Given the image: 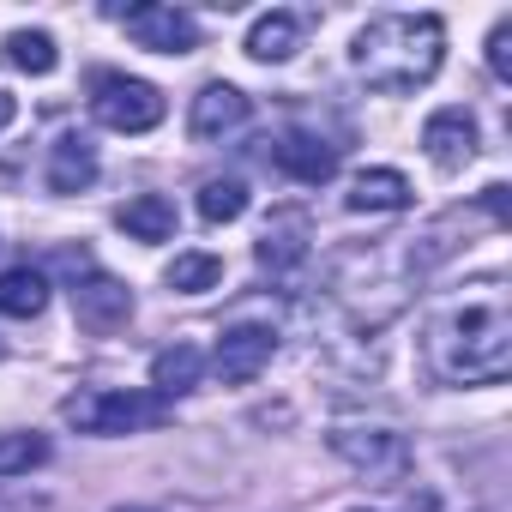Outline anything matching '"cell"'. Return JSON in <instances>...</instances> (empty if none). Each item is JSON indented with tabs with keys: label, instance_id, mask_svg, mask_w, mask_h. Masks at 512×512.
Instances as JSON below:
<instances>
[{
	"label": "cell",
	"instance_id": "d4e9b609",
	"mask_svg": "<svg viewBox=\"0 0 512 512\" xmlns=\"http://www.w3.org/2000/svg\"><path fill=\"white\" fill-rule=\"evenodd\" d=\"M13 121H19V97H13V91H0V133H7Z\"/></svg>",
	"mask_w": 512,
	"mask_h": 512
},
{
	"label": "cell",
	"instance_id": "7c38bea8",
	"mask_svg": "<svg viewBox=\"0 0 512 512\" xmlns=\"http://www.w3.org/2000/svg\"><path fill=\"white\" fill-rule=\"evenodd\" d=\"M97 181V145L85 139V133H61L55 145H49V193H85Z\"/></svg>",
	"mask_w": 512,
	"mask_h": 512
},
{
	"label": "cell",
	"instance_id": "484cf974",
	"mask_svg": "<svg viewBox=\"0 0 512 512\" xmlns=\"http://www.w3.org/2000/svg\"><path fill=\"white\" fill-rule=\"evenodd\" d=\"M115 512H151V506H115Z\"/></svg>",
	"mask_w": 512,
	"mask_h": 512
},
{
	"label": "cell",
	"instance_id": "4316f807",
	"mask_svg": "<svg viewBox=\"0 0 512 512\" xmlns=\"http://www.w3.org/2000/svg\"><path fill=\"white\" fill-rule=\"evenodd\" d=\"M356 512H368V506H356Z\"/></svg>",
	"mask_w": 512,
	"mask_h": 512
},
{
	"label": "cell",
	"instance_id": "ba28073f",
	"mask_svg": "<svg viewBox=\"0 0 512 512\" xmlns=\"http://www.w3.org/2000/svg\"><path fill=\"white\" fill-rule=\"evenodd\" d=\"M73 314H79V326L85 332H97V338H109V332H121L127 320H133V290L121 284V278H109V272H85L79 284H73Z\"/></svg>",
	"mask_w": 512,
	"mask_h": 512
},
{
	"label": "cell",
	"instance_id": "277c9868",
	"mask_svg": "<svg viewBox=\"0 0 512 512\" xmlns=\"http://www.w3.org/2000/svg\"><path fill=\"white\" fill-rule=\"evenodd\" d=\"M91 115H97V127H109V133H151V127L169 115V103H163V91H157L151 79H133V73H91Z\"/></svg>",
	"mask_w": 512,
	"mask_h": 512
},
{
	"label": "cell",
	"instance_id": "8fae6325",
	"mask_svg": "<svg viewBox=\"0 0 512 512\" xmlns=\"http://www.w3.org/2000/svg\"><path fill=\"white\" fill-rule=\"evenodd\" d=\"M272 163L290 175V181H302V187H326L332 175H338V145H326L320 133H284L278 145H272Z\"/></svg>",
	"mask_w": 512,
	"mask_h": 512
},
{
	"label": "cell",
	"instance_id": "5bb4252c",
	"mask_svg": "<svg viewBox=\"0 0 512 512\" xmlns=\"http://www.w3.org/2000/svg\"><path fill=\"white\" fill-rule=\"evenodd\" d=\"M49 308V272L43 266H7L0 272V314L7 320H37Z\"/></svg>",
	"mask_w": 512,
	"mask_h": 512
},
{
	"label": "cell",
	"instance_id": "ac0fdd59",
	"mask_svg": "<svg viewBox=\"0 0 512 512\" xmlns=\"http://www.w3.org/2000/svg\"><path fill=\"white\" fill-rule=\"evenodd\" d=\"M163 284L175 296H205V290L223 284V260H217V253H175L169 272H163Z\"/></svg>",
	"mask_w": 512,
	"mask_h": 512
},
{
	"label": "cell",
	"instance_id": "2e32d148",
	"mask_svg": "<svg viewBox=\"0 0 512 512\" xmlns=\"http://www.w3.org/2000/svg\"><path fill=\"white\" fill-rule=\"evenodd\" d=\"M410 205V175L404 169H362L350 187V211H404Z\"/></svg>",
	"mask_w": 512,
	"mask_h": 512
},
{
	"label": "cell",
	"instance_id": "9c48e42d",
	"mask_svg": "<svg viewBox=\"0 0 512 512\" xmlns=\"http://www.w3.org/2000/svg\"><path fill=\"white\" fill-rule=\"evenodd\" d=\"M247 127V97L235 91V85H223V79H211L199 97H193V109H187V133L199 139V145H217V139H229V133H241Z\"/></svg>",
	"mask_w": 512,
	"mask_h": 512
},
{
	"label": "cell",
	"instance_id": "8992f818",
	"mask_svg": "<svg viewBox=\"0 0 512 512\" xmlns=\"http://www.w3.org/2000/svg\"><path fill=\"white\" fill-rule=\"evenodd\" d=\"M121 25H127V37H133L139 49H151V55H193V49H199V25H193V13L163 7V0L127 7Z\"/></svg>",
	"mask_w": 512,
	"mask_h": 512
},
{
	"label": "cell",
	"instance_id": "cb8c5ba5",
	"mask_svg": "<svg viewBox=\"0 0 512 512\" xmlns=\"http://www.w3.org/2000/svg\"><path fill=\"white\" fill-rule=\"evenodd\" d=\"M482 205H488V217L494 223H506V187L494 181V187H482Z\"/></svg>",
	"mask_w": 512,
	"mask_h": 512
},
{
	"label": "cell",
	"instance_id": "e0dca14e",
	"mask_svg": "<svg viewBox=\"0 0 512 512\" xmlns=\"http://www.w3.org/2000/svg\"><path fill=\"white\" fill-rule=\"evenodd\" d=\"M115 223H121L133 241H169V235H175V205H169L163 193H133V199L115 211Z\"/></svg>",
	"mask_w": 512,
	"mask_h": 512
},
{
	"label": "cell",
	"instance_id": "52a82bcc",
	"mask_svg": "<svg viewBox=\"0 0 512 512\" xmlns=\"http://www.w3.org/2000/svg\"><path fill=\"white\" fill-rule=\"evenodd\" d=\"M278 356V332L272 326H229L211 350V368L223 386H247V380H260Z\"/></svg>",
	"mask_w": 512,
	"mask_h": 512
},
{
	"label": "cell",
	"instance_id": "30bf717a",
	"mask_svg": "<svg viewBox=\"0 0 512 512\" xmlns=\"http://www.w3.org/2000/svg\"><path fill=\"white\" fill-rule=\"evenodd\" d=\"M422 151H428V163L434 169H464L470 157H476V121H470V109H434L428 121H422Z\"/></svg>",
	"mask_w": 512,
	"mask_h": 512
},
{
	"label": "cell",
	"instance_id": "9a60e30c",
	"mask_svg": "<svg viewBox=\"0 0 512 512\" xmlns=\"http://www.w3.org/2000/svg\"><path fill=\"white\" fill-rule=\"evenodd\" d=\"M199 374H205V356H199L193 344H169V350L151 356V392H157V398H181V392H193Z\"/></svg>",
	"mask_w": 512,
	"mask_h": 512
},
{
	"label": "cell",
	"instance_id": "6da1fadb",
	"mask_svg": "<svg viewBox=\"0 0 512 512\" xmlns=\"http://www.w3.org/2000/svg\"><path fill=\"white\" fill-rule=\"evenodd\" d=\"M428 362L446 386H494L512 368V308L488 278L464 302H452L428 332Z\"/></svg>",
	"mask_w": 512,
	"mask_h": 512
},
{
	"label": "cell",
	"instance_id": "3957f363",
	"mask_svg": "<svg viewBox=\"0 0 512 512\" xmlns=\"http://www.w3.org/2000/svg\"><path fill=\"white\" fill-rule=\"evenodd\" d=\"M61 422H73L79 434H139V428L169 422V398H157V392H73L61 404Z\"/></svg>",
	"mask_w": 512,
	"mask_h": 512
},
{
	"label": "cell",
	"instance_id": "4fadbf2b",
	"mask_svg": "<svg viewBox=\"0 0 512 512\" xmlns=\"http://www.w3.org/2000/svg\"><path fill=\"white\" fill-rule=\"evenodd\" d=\"M296 49H302V19H296V13H260V19H253L247 55L260 61V67H284Z\"/></svg>",
	"mask_w": 512,
	"mask_h": 512
},
{
	"label": "cell",
	"instance_id": "5b68a950",
	"mask_svg": "<svg viewBox=\"0 0 512 512\" xmlns=\"http://www.w3.org/2000/svg\"><path fill=\"white\" fill-rule=\"evenodd\" d=\"M332 452L374 482H398L410 470V446L398 428H332Z\"/></svg>",
	"mask_w": 512,
	"mask_h": 512
},
{
	"label": "cell",
	"instance_id": "d6986e66",
	"mask_svg": "<svg viewBox=\"0 0 512 512\" xmlns=\"http://www.w3.org/2000/svg\"><path fill=\"white\" fill-rule=\"evenodd\" d=\"M7 61L25 67L31 79H49V73L61 67V49H55L49 31H13V37H7Z\"/></svg>",
	"mask_w": 512,
	"mask_h": 512
},
{
	"label": "cell",
	"instance_id": "ffe728a7",
	"mask_svg": "<svg viewBox=\"0 0 512 512\" xmlns=\"http://www.w3.org/2000/svg\"><path fill=\"white\" fill-rule=\"evenodd\" d=\"M302 253H308V241H302V217H284V223H272V229L260 235V266H266V272H290Z\"/></svg>",
	"mask_w": 512,
	"mask_h": 512
},
{
	"label": "cell",
	"instance_id": "603a6c76",
	"mask_svg": "<svg viewBox=\"0 0 512 512\" xmlns=\"http://www.w3.org/2000/svg\"><path fill=\"white\" fill-rule=\"evenodd\" d=\"M488 67H494V79H512V19H500L488 31Z\"/></svg>",
	"mask_w": 512,
	"mask_h": 512
},
{
	"label": "cell",
	"instance_id": "44dd1931",
	"mask_svg": "<svg viewBox=\"0 0 512 512\" xmlns=\"http://www.w3.org/2000/svg\"><path fill=\"white\" fill-rule=\"evenodd\" d=\"M241 211H247V181L217 175V181L199 187V217H205V223H235Z\"/></svg>",
	"mask_w": 512,
	"mask_h": 512
},
{
	"label": "cell",
	"instance_id": "7402d4cb",
	"mask_svg": "<svg viewBox=\"0 0 512 512\" xmlns=\"http://www.w3.org/2000/svg\"><path fill=\"white\" fill-rule=\"evenodd\" d=\"M49 458L43 434H0V476H31Z\"/></svg>",
	"mask_w": 512,
	"mask_h": 512
},
{
	"label": "cell",
	"instance_id": "7a4b0ae2",
	"mask_svg": "<svg viewBox=\"0 0 512 512\" xmlns=\"http://www.w3.org/2000/svg\"><path fill=\"white\" fill-rule=\"evenodd\" d=\"M446 61V25L434 13H380L356 31L350 67L374 91H416Z\"/></svg>",
	"mask_w": 512,
	"mask_h": 512
}]
</instances>
